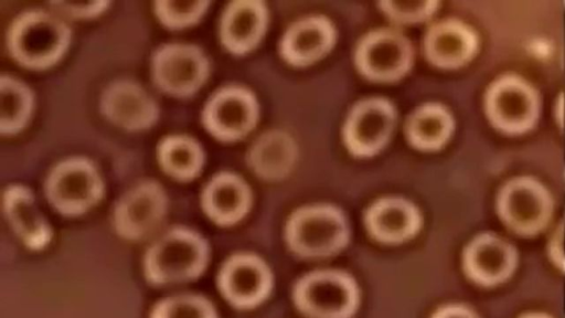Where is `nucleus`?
Returning <instances> with one entry per match:
<instances>
[{
	"label": "nucleus",
	"mask_w": 565,
	"mask_h": 318,
	"mask_svg": "<svg viewBox=\"0 0 565 318\" xmlns=\"http://www.w3.org/2000/svg\"><path fill=\"white\" fill-rule=\"evenodd\" d=\"M370 233L385 243H399L416 234L420 215L414 204L402 198L388 197L373 203L365 215Z\"/></svg>",
	"instance_id": "obj_16"
},
{
	"label": "nucleus",
	"mask_w": 565,
	"mask_h": 318,
	"mask_svg": "<svg viewBox=\"0 0 565 318\" xmlns=\"http://www.w3.org/2000/svg\"><path fill=\"white\" fill-rule=\"evenodd\" d=\"M2 202L8 222L25 246L31 250H41L50 243L51 226L28 187L8 186L3 191Z\"/></svg>",
	"instance_id": "obj_14"
},
{
	"label": "nucleus",
	"mask_w": 565,
	"mask_h": 318,
	"mask_svg": "<svg viewBox=\"0 0 565 318\" xmlns=\"http://www.w3.org/2000/svg\"><path fill=\"white\" fill-rule=\"evenodd\" d=\"M250 190L236 173L222 171L204 186L201 204L205 214L218 225L242 220L250 206Z\"/></svg>",
	"instance_id": "obj_13"
},
{
	"label": "nucleus",
	"mask_w": 565,
	"mask_h": 318,
	"mask_svg": "<svg viewBox=\"0 0 565 318\" xmlns=\"http://www.w3.org/2000/svg\"><path fill=\"white\" fill-rule=\"evenodd\" d=\"M71 29L60 18L41 9L18 14L9 25L7 45L22 65L42 68L54 64L65 52Z\"/></svg>",
	"instance_id": "obj_2"
},
{
	"label": "nucleus",
	"mask_w": 565,
	"mask_h": 318,
	"mask_svg": "<svg viewBox=\"0 0 565 318\" xmlns=\"http://www.w3.org/2000/svg\"><path fill=\"white\" fill-rule=\"evenodd\" d=\"M472 45L471 34L456 22L435 24L425 38V51L428 59L441 66H455L462 63L470 55Z\"/></svg>",
	"instance_id": "obj_20"
},
{
	"label": "nucleus",
	"mask_w": 565,
	"mask_h": 318,
	"mask_svg": "<svg viewBox=\"0 0 565 318\" xmlns=\"http://www.w3.org/2000/svg\"><path fill=\"white\" fill-rule=\"evenodd\" d=\"M258 105L245 87L230 85L218 88L202 109V123L215 137L234 140L246 135L255 125Z\"/></svg>",
	"instance_id": "obj_8"
},
{
	"label": "nucleus",
	"mask_w": 565,
	"mask_h": 318,
	"mask_svg": "<svg viewBox=\"0 0 565 318\" xmlns=\"http://www.w3.org/2000/svg\"><path fill=\"white\" fill-rule=\"evenodd\" d=\"M151 71L154 83L162 91L177 96H189L205 82L210 63L199 46L171 42L162 44L153 52Z\"/></svg>",
	"instance_id": "obj_6"
},
{
	"label": "nucleus",
	"mask_w": 565,
	"mask_h": 318,
	"mask_svg": "<svg viewBox=\"0 0 565 318\" xmlns=\"http://www.w3.org/2000/svg\"><path fill=\"white\" fill-rule=\"evenodd\" d=\"M334 41V29L323 17H309L292 24L281 41L284 57L294 64L313 62L327 53Z\"/></svg>",
	"instance_id": "obj_17"
},
{
	"label": "nucleus",
	"mask_w": 565,
	"mask_h": 318,
	"mask_svg": "<svg viewBox=\"0 0 565 318\" xmlns=\"http://www.w3.org/2000/svg\"><path fill=\"white\" fill-rule=\"evenodd\" d=\"M383 10L393 19L403 22L419 21L428 17L436 3L433 1L399 0L381 2Z\"/></svg>",
	"instance_id": "obj_26"
},
{
	"label": "nucleus",
	"mask_w": 565,
	"mask_h": 318,
	"mask_svg": "<svg viewBox=\"0 0 565 318\" xmlns=\"http://www.w3.org/2000/svg\"><path fill=\"white\" fill-rule=\"evenodd\" d=\"M431 318H477L469 309L461 306H446L437 310Z\"/></svg>",
	"instance_id": "obj_28"
},
{
	"label": "nucleus",
	"mask_w": 565,
	"mask_h": 318,
	"mask_svg": "<svg viewBox=\"0 0 565 318\" xmlns=\"http://www.w3.org/2000/svg\"><path fill=\"white\" fill-rule=\"evenodd\" d=\"M395 124L392 104L381 97H371L356 104L350 112L343 136L348 148L358 156H370L381 149Z\"/></svg>",
	"instance_id": "obj_12"
},
{
	"label": "nucleus",
	"mask_w": 565,
	"mask_h": 318,
	"mask_svg": "<svg viewBox=\"0 0 565 318\" xmlns=\"http://www.w3.org/2000/svg\"><path fill=\"white\" fill-rule=\"evenodd\" d=\"M109 2L97 1H52L51 6L57 11L75 18H89L102 13L107 9Z\"/></svg>",
	"instance_id": "obj_27"
},
{
	"label": "nucleus",
	"mask_w": 565,
	"mask_h": 318,
	"mask_svg": "<svg viewBox=\"0 0 565 318\" xmlns=\"http://www.w3.org/2000/svg\"><path fill=\"white\" fill-rule=\"evenodd\" d=\"M150 318H217L209 299L200 295H178L159 301Z\"/></svg>",
	"instance_id": "obj_24"
},
{
	"label": "nucleus",
	"mask_w": 565,
	"mask_h": 318,
	"mask_svg": "<svg viewBox=\"0 0 565 318\" xmlns=\"http://www.w3.org/2000/svg\"><path fill=\"white\" fill-rule=\"evenodd\" d=\"M102 114L114 125L129 130L150 127L159 117V107L148 91L129 78L110 82L99 100Z\"/></svg>",
	"instance_id": "obj_11"
},
{
	"label": "nucleus",
	"mask_w": 565,
	"mask_h": 318,
	"mask_svg": "<svg viewBox=\"0 0 565 318\" xmlns=\"http://www.w3.org/2000/svg\"><path fill=\"white\" fill-rule=\"evenodd\" d=\"M209 252L201 234L186 227H173L148 248L143 261L146 278L159 286L194 279L204 272Z\"/></svg>",
	"instance_id": "obj_1"
},
{
	"label": "nucleus",
	"mask_w": 565,
	"mask_h": 318,
	"mask_svg": "<svg viewBox=\"0 0 565 318\" xmlns=\"http://www.w3.org/2000/svg\"><path fill=\"white\" fill-rule=\"evenodd\" d=\"M266 23L267 10L262 1H232L221 17V41L231 52L243 54L259 42Z\"/></svg>",
	"instance_id": "obj_15"
},
{
	"label": "nucleus",
	"mask_w": 565,
	"mask_h": 318,
	"mask_svg": "<svg viewBox=\"0 0 565 318\" xmlns=\"http://www.w3.org/2000/svg\"><path fill=\"white\" fill-rule=\"evenodd\" d=\"M168 206L167 194L154 180H143L117 201L113 225L117 234L137 241L148 236L161 222Z\"/></svg>",
	"instance_id": "obj_7"
},
{
	"label": "nucleus",
	"mask_w": 565,
	"mask_h": 318,
	"mask_svg": "<svg viewBox=\"0 0 565 318\" xmlns=\"http://www.w3.org/2000/svg\"><path fill=\"white\" fill-rule=\"evenodd\" d=\"M501 211L511 226L522 232L540 229L548 215V202L532 187H519L504 195Z\"/></svg>",
	"instance_id": "obj_21"
},
{
	"label": "nucleus",
	"mask_w": 565,
	"mask_h": 318,
	"mask_svg": "<svg viewBox=\"0 0 565 318\" xmlns=\"http://www.w3.org/2000/svg\"><path fill=\"white\" fill-rule=\"evenodd\" d=\"M522 318H548V317L543 316V315L533 314V315L524 316Z\"/></svg>",
	"instance_id": "obj_29"
},
{
	"label": "nucleus",
	"mask_w": 565,
	"mask_h": 318,
	"mask_svg": "<svg viewBox=\"0 0 565 318\" xmlns=\"http://www.w3.org/2000/svg\"><path fill=\"white\" fill-rule=\"evenodd\" d=\"M271 282L266 263L247 253L231 256L217 276L221 294L237 308H252L260 304L268 296Z\"/></svg>",
	"instance_id": "obj_9"
},
{
	"label": "nucleus",
	"mask_w": 565,
	"mask_h": 318,
	"mask_svg": "<svg viewBox=\"0 0 565 318\" xmlns=\"http://www.w3.org/2000/svg\"><path fill=\"white\" fill-rule=\"evenodd\" d=\"M348 239L349 227L343 213L328 204L297 210L286 226L289 247L306 257L334 254L347 244Z\"/></svg>",
	"instance_id": "obj_3"
},
{
	"label": "nucleus",
	"mask_w": 565,
	"mask_h": 318,
	"mask_svg": "<svg viewBox=\"0 0 565 318\" xmlns=\"http://www.w3.org/2000/svg\"><path fill=\"white\" fill-rule=\"evenodd\" d=\"M355 61L365 76L377 81H392L409 68L412 47L403 34L392 30H377L361 40Z\"/></svg>",
	"instance_id": "obj_10"
},
{
	"label": "nucleus",
	"mask_w": 565,
	"mask_h": 318,
	"mask_svg": "<svg viewBox=\"0 0 565 318\" xmlns=\"http://www.w3.org/2000/svg\"><path fill=\"white\" fill-rule=\"evenodd\" d=\"M157 157L161 168L180 180L196 177L204 163V151L200 142L183 134L163 137L158 144Z\"/></svg>",
	"instance_id": "obj_19"
},
{
	"label": "nucleus",
	"mask_w": 565,
	"mask_h": 318,
	"mask_svg": "<svg viewBox=\"0 0 565 318\" xmlns=\"http://www.w3.org/2000/svg\"><path fill=\"white\" fill-rule=\"evenodd\" d=\"M209 4L205 0H158L154 2V12L164 25L177 29L196 22Z\"/></svg>",
	"instance_id": "obj_25"
},
{
	"label": "nucleus",
	"mask_w": 565,
	"mask_h": 318,
	"mask_svg": "<svg viewBox=\"0 0 565 318\" xmlns=\"http://www.w3.org/2000/svg\"><path fill=\"white\" fill-rule=\"evenodd\" d=\"M297 307L311 318H350L356 310L359 292L354 280L338 271H318L295 286Z\"/></svg>",
	"instance_id": "obj_5"
},
{
	"label": "nucleus",
	"mask_w": 565,
	"mask_h": 318,
	"mask_svg": "<svg viewBox=\"0 0 565 318\" xmlns=\"http://www.w3.org/2000/svg\"><path fill=\"white\" fill-rule=\"evenodd\" d=\"M514 267V255L502 241L483 236L472 242L465 254L467 274L476 282L492 285L504 280Z\"/></svg>",
	"instance_id": "obj_18"
},
{
	"label": "nucleus",
	"mask_w": 565,
	"mask_h": 318,
	"mask_svg": "<svg viewBox=\"0 0 565 318\" xmlns=\"http://www.w3.org/2000/svg\"><path fill=\"white\" fill-rule=\"evenodd\" d=\"M33 108V94L20 80L0 76V130L14 134L25 126Z\"/></svg>",
	"instance_id": "obj_23"
},
{
	"label": "nucleus",
	"mask_w": 565,
	"mask_h": 318,
	"mask_svg": "<svg viewBox=\"0 0 565 318\" xmlns=\"http://www.w3.org/2000/svg\"><path fill=\"white\" fill-rule=\"evenodd\" d=\"M44 189L47 200L58 212L78 215L100 200L104 182L89 159L68 157L50 170Z\"/></svg>",
	"instance_id": "obj_4"
},
{
	"label": "nucleus",
	"mask_w": 565,
	"mask_h": 318,
	"mask_svg": "<svg viewBox=\"0 0 565 318\" xmlns=\"http://www.w3.org/2000/svg\"><path fill=\"white\" fill-rule=\"evenodd\" d=\"M451 127V118L443 106L425 104L411 115L406 131L411 142L416 147L435 149L447 140Z\"/></svg>",
	"instance_id": "obj_22"
}]
</instances>
